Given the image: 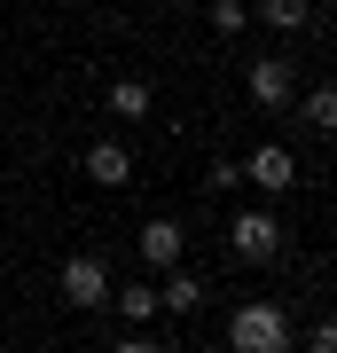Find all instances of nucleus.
I'll list each match as a JSON object with an SVG mask.
<instances>
[{
    "mask_svg": "<svg viewBox=\"0 0 337 353\" xmlns=\"http://www.w3.org/2000/svg\"><path fill=\"white\" fill-rule=\"evenodd\" d=\"M227 345H243V353H283V345H290V322H283V306H267V299L236 306V322H227Z\"/></svg>",
    "mask_w": 337,
    "mask_h": 353,
    "instance_id": "nucleus-1",
    "label": "nucleus"
},
{
    "mask_svg": "<svg viewBox=\"0 0 337 353\" xmlns=\"http://www.w3.org/2000/svg\"><path fill=\"white\" fill-rule=\"evenodd\" d=\"M63 306H110V267H102L94 252L63 259Z\"/></svg>",
    "mask_w": 337,
    "mask_h": 353,
    "instance_id": "nucleus-2",
    "label": "nucleus"
},
{
    "mask_svg": "<svg viewBox=\"0 0 337 353\" xmlns=\"http://www.w3.org/2000/svg\"><path fill=\"white\" fill-rule=\"evenodd\" d=\"M227 243H236V259L267 267V259L283 252V220H275V212H236V228H227Z\"/></svg>",
    "mask_w": 337,
    "mask_h": 353,
    "instance_id": "nucleus-3",
    "label": "nucleus"
},
{
    "mask_svg": "<svg viewBox=\"0 0 337 353\" xmlns=\"http://www.w3.org/2000/svg\"><path fill=\"white\" fill-rule=\"evenodd\" d=\"M243 181H251V189H267V196H283L290 181H298V165H290V150H275V141H267V150H251Z\"/></svg>",
    "mask_w": 337,
    "mask_h": 353,
    "instance_id": "nucleus-4",
    "label": "nucleus"
},
{
    "mask_svg": "<svg viewBox=\"0 0 337 353\" xmlns=\"http://www.w3.org/2000/svg\"><path fill=\"white\" fill-rule=\"evenodd\" d=\"M87 181H94V189H125V181H134L125 141H94V150H87Z\"/></svg>",
    "mask_w": 337,
    "mask_h": 353,
    "instance_id": "nucleus-5",
    "label": "nucleus"
},
{
    "mask_svg": "<svg viewBox=\"0 0 337 353\" xmlns=\"http://www.w3.org/2000/svg\"><path fill=\"white\" fill-rule=\"evenodd\" d=\"M251 102H267V110H283V102H290V63H283V55L251 63Z\"/></svg>",
    "mask_w": 337,
    "mask_h": 353,
    "instance_id": "nucleus-6",
    "label": "nucleus"
},
{
    "mask_svg": "<svg viewBox=\"0 0 337 353\" xmlns=\"http://www.w3.org/2000/svg\"><path fill=\"white\" fill-rule=\"evenodd\" d=\"M134 243H141V259H150V267H181V220H150Z\"/></svg>",
    "mask_w": 337,
    "mask_h": 353,
    "instance_id": "nucleus-7",
    "label": "nucleus"
},
{
    "mask_svg": "<svg viewBox=\"0 0 337 353\" xmlns=\"http://www.w3.org/2000/svg\"><path fill=\"white\" fill-rule=\"evenodd\" d=\"M157 306H173V314H196V306H204V283L188 275V267H173V283L157 290Z\"/></svg>",
    "mask_w": 337,
    "mask_h": 353,
    "instance_id": "nucleus-8",
    "label": "nucleus"
},
{
    "mask_svg": "<svg viewBox=\"0 0 337 353\" xmlns=\"http://www.w3.org/2000/svg\"><path fill=\"white\" fill-rule=\"evenodd\" d=\"M110 110L125 118V126H134V118H150V79H118V87H110Z\"/></svg>",
    "mask_w": 337,
    "mask_h": 353,
    "instance_id": "nucleus-9",
    "label": "nucleus"
},
{
    "mask_svg": "<svg viewBox=\"0 0 337 353\" xmlns=\"http://www.w3.org/2000/svg\"><path fill=\"white\" fill-rule=\"evenodd\" d=\"M298 118H306L314 134H337V87H314V94L298 102Z\"/></svg>",
    "mask_w": 337,
    "mask_h": 353,
    "instance_id": "nucleus-10",
    "label": "nucleus"
},
{
    "mask_svg": "<svg viewBox=\"0 0 337 353\" xmlns=\"http://www.w3.org/2000/svg\"><path fill=\"white\" fill-rule=\"evenodd\" d=\"M110 306H125V322H150L157 314V290L150 283H125V290H110Z\"/></svg>",
    "mask_w": 337,
    "mask_h": 353,
    "instance_id": "nucleus-11",
    "label": "nucleus"
},
{
    "mask_svg": "<svg viewBox=\"0 0 337 353\" xmlns=\"http://www.w3.org/2000/svg\"><path fill=\"white\" fill-rule=\"evenodd\" d=\"M259 16H267L275 32H298L306 16H314V0H259Z\"/></svg>",
    "mask_w": 337,
    "mask_h": 353,
    "instance_id": "nucleus-12",
    "label": "nucleus"
},
{
    "mask_svg": "<svg viewBox=\"0 0 337 353\" xmlns=\"http://www.w3.org/2000/svg\"><path fill=\"white\" fill-rule=\"evenodd\" d=\"M212 24L220 32H243V0H212Z\"/></svg>",
    "mask_w": 337,
    "mask_h": 353,
    "instance_id": "nucleus-13",
    "label": "nucleus"
},
{
    "mask_svg": "<svg viewBox=\"0 0 337 353\" xmlns=\"http://www.w3.org/2000/svg\"><path fill=\"white\" fill-rule=\"evenodd\" d=\"M204 181H212V189H236V181H243V157H220V165H212Z\"/></svg>",
    "mask_w": 337,
    "mask_h": 353,
    "instance_id": "nucleus-14",
    "label": "nucleus"
},
{
    "mask_svg": "<svg viewBox=\"0 0 337 353\" xmlns=\"http://www.w3.org/2000/svg\"><path fill=\"white\" fill-rule=\"evenodd\" d=\"M314 353H337V322H314Z\"/></svg>",
    "mask_w": 337,
    "mask_h": 353,
    "instance_id": "nucleus-15",
    "label": "nucleus"
}]
</instances>
